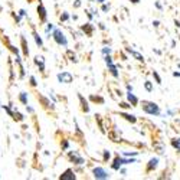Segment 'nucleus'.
<instances>
[{"label":"nucleus","instance_id":"obj_31","mask_svg":"<svg viewBox=\"0 0 180 180\" xmlns=\"http://www.w3.org/2000/svg\"><path fill=\"white\" fill-rule=\"evenodd\" d=\"M29 85H30L32 88H36V85H38V82H36V78H35L33 75H30V76H29Z\"/></svg>","mask_w":180,"mask_h":180},{"label":"nucleus","instance_id":"obj_6","mask_svg":"<svg viewBox=\"0 0 180 180\" xmlns=\"http://www.w3.org/2000/svg\"><path fill=\"white\" fill-rule=\"evenodd\" d=\"M68 160L71 162V163H74V164H76V166H82V164H85V160H84V157L82 156H79V153L78 151H68Z\"/></svg>","mask_w":180,"mask_h":180},{"label":"nucleus","instance_id":"obj_49","mask_svg":"<svg viewBox=\"0 0 180 180\" xmlns=\"http://www.w3.org/2000/svg\"><path fill=\"white\" fill-rule=\"evenodd\" d=\"M97 3H100V5H102V3H105V0H95Z\"/></svg>","mask_w":180,"mask_h":180},{"label":"nucleus","instance_id":"obj_36","mask_svg":"<svg viewBox=\"0 0 180 180\" xmlns=\"http://www.w3.org/2000/svg\"><path fill=\"white\" fill-rule=\"evenodd\" d=\"M12 16H13V20H15L16 23L19 25V23H20V16H19V15H15L13 12H12Z\"/></svg>","mask_w":180,"mask_h":180},{"label":"nucleus","instance_id":"obj_41","mask_svg":"<svg viewBox=\"0 0 180 180\" xmlns=\"http://www.w3.org/2000/svg\"><path fill=\"white\" fill-rule=\"evenodd\" d=\"M101 10H102V12H108V10H109V5H104V3H102Z\"/></svg>","mask_w":180,"mask_h":180},{"label":"nucleus","instance_id":"obj_11","mask_svg":"<svg viewBox=\"0 0 180 180\" xmlns=\"http://www.w3.org/2000/svg\"><path fill=\"white\" fill-rule=\"evenodd\" d=\"M159 159L157 157H151V159L148 160V163H147V166H146V173L148 174V173H151V171H154L157 167H159Z\"/></svg>","mask_w":180,"mask_h":180},{"label":"nucleus","instance_id":"obj_3","mask_svg":"<svg viewBox=\"0 0 180 180\" xmlns=\"http://www.w3.org/2000/svg\"><path fill=\"white\" fill-rule=\"evenodd\" d=\"M35 97H36L38 101H40V105H42V108H43L45 111H48V112H53V111H55V104L51 102L49 98L43 97V95L39 94V92H35Z\"/></svg>","mask_w":180,"mask_h":180},{"label":"nucleus","instance_id":"obj_19","mask_svg":"<svg viewBox=\"0 0 180 180\" xmlns=\"http://www.w3.org/2000/svg\"><path fill=\"white\" fill-rule=\"evenodd\" d=\"M120 117H123L124 120H127L131 124H136L137 123V117L133 115V114H127V112H120Z\"/></svg>","mask_w":180,"mask_h":180},{"label":"nucleus","instance_id":"obj_5","mask_svg":"<svg viewBox=\"0 0 180 180\" xmlns=\"http://www.w3.org/2000/svg\"><path fill=\"white\" fill-rule=\"evenodd\" d=\"M0 39H2V42H3V45H5V48H7V51L12 53V55H19V49L17 48H15L13 45L10 43V39H9V36L6 35V33H3L2 30H0Z\"/></svg>","mask_w":180,"mask_h":180},{"label":"nucleus","instance_id":"obj_14","mask_svg":"<svg viewBox=\"0 0 180 180\" xmlns=\"http://www.w3.org/2000/svg\"><path fill=\"white\" fill-rule=\"evenodd\" d=\"M76 176H75V171L72 169H66L61 176H59V180H75Z\"/></svg>","mask_w":180,"mask_h":180},{"label":"nucleus","instance_id":"obj_38","mask_svg":"<svg viewBox=\"0 0 180 180\" xmlns=\"http://www.w3.org/2000/svg\"><path fill=\"white\" fill-rule=\"evenodd\" d=\"M111 53V48H102V55H109Z\"/></svg>","mask_w":180,"mask_h":180},{"label":"nucleus","instance_id":"obj_43","mask_svg":"<svg viewBox=\"0 0 180 180\" xmlns=\"http://www.w3.org/2000/svg\"><path fill=\"white\" fill-rule=\"evenodd\" d=\"M85 13H86V16H88V19H89V20H91V19L94 17V15H92L91 12H89V10H85Z\"/></svg>","mask_w":180,"mask_h":180},{"label":"nucleus","instance_id":"obj_35","mask_svg":"<svg viewBox=\"0 0 180 180\" xmlns=\"http://www.w3.org/2000/svg\"><path fill=\"white\" fill-rule=\"evenodd\" d=\"M2 108H3V109H5L6 112H7V114H9L10 117H12V114H13V111H12V108H10V107H7V105H2Z\"/></svg>","mask_w":180,"mask_h":180},{"label":"nucleus","instance_id":"obj_42","mask_svg":"<svg viewBox=\"0 0 180 180\" xmlns=\"http://www.w3.org/2000/svg\"><path fill=\"white\" fill-rule=\"evenodd\" d=\"M19 16H20V17H25V16H26L25 9H20V10H19Z\"/></svg>","mask_w":180,"mask_h":180},{"label":"nucleus","instance_id":"obj_8","mask_svg":"<svg viewBox=\"0 0 180 180\" xmlns=\"http://www.w3.org/2000/svg\"><path fill=\"white\" fill-rule=\"evenodd\" d=\"M56 78H58V81H59L61 84H71V82L74 81V75H72L71 72H68V71L59 72V74L56 75Z\"/></svg>","mask_w":180,"mask_h":180},{"label":"nucleus","instance_id":"obj_26","mask_svg":"<svg viewBox=\"0 0 180 180\" xmlns=\"http://www.w3.org/2000/svg\"><path fill=\"white\" fill-rule=\"evenodd\" d=\"M171 146H173V148L174 150H177V151H180V138H171Z\"/></svg>","mask_w":180,"mask_h":180},{"label":"nucleus","instance_id":"obj_46","mask_svg":"<svg viewBox=\"0 0 180 180\" xmlns=\"http://www.w3.org/2000/svg\"><path fill=\"white\" fill-rule=\"evenodd\" d=\"M173 76L174 78H180V72H173Z\"/></svg>","mask_w":180,"mask_h":180},{"label":"nucleus","instance_id":"obj_47","mask_svg":"<svg viewBox=\"0 0 180 180\" xmlns=\"http://www.w3.org/2000/svg\"><path fill=\"white\" fill-rule=\"evenodd\" d=\"M127 91H133V86L130 84H127Z\"/></svg>","mask_w":180,"mask_h":180},{"label":"nucleus","instance_id":"obj_50","mask_svg":"<svg viewBox=\"0 0 180 180\" xmlns=\"http://www.w3.org/2000/svg\"><path fill=\"white\" fill-rule=\"evenodd\" d=\"M100 29H102V30L105 29V26H104V23H100Z\"/></svg>","mask_w":180,"mask_h":180},{"label":"nucleus","instance_id":"obj_51","mask_svg":"<svg viewBox=\"0 0 180 180\" xmlns=\"http://www.w3.org/2000/svg\"><path fill=\"white\" fill-rule=\"evenodd\" d=\"M88 2H95V0H88Z\"/></svg>","mask_w":180,"mask_h":180},{"label":"nucleus","instance_id":"obj_33","mask_svg":"<svg viewBox=\"0 0 180 180\" xmlns=\"http://www.w3.org/2000/svg\"><path fill=\"white\" fill-rule=\"evenodd\" d=\"M104 61H105L107 66H108V65H111V63H114V62H112V58H111V55H104Z\"/></svg>","mask_w":180,"mask_h":180},{"label":"nucleus","instance_id":"obj_7","mask_svg":"<svg viewBox=\"0 0 180 180\" xmlns=\"http://www.w3.org/2000/svg\"><path fill=\"white\" fill-rule=\"evenodd\" d=\"M92 174H94V177L98 179V180L109 179V174H108V171H107L104 167H94V169H92Z\"/></svg>","mask_w":180,"mask_h":180},{"label":"nucleus","instance_id":"obj_48","mask_svg":"<svg viewBox=\"0 0 180 180\" xmlns=\"http://www.w3.org/2000/svg\"><path fill=\"white\" fill-rule=\"evenodd\" d=\"M131 3H134V5H137V3H140V0H130Z\"/></svg>","mask_w":180,"mask_h":180},{"label":"nucleus","instance_id":"obj_22","mask_svg":"<svg viewBox=\"0 0 180 180\" xmlns=\"http://www.w3.org/2000/svg\"><path fill=\"white\" fill-rule=\"evenodd\" d=\"M108 71H109V74L114 76V78H118L120 76V72H118V69H117V66L114 65V63H111V65H108Z\"/></svg>","mask_w":180,"mask_h":180},{"label":"nucleus","instance_id":"obj_30","mask_svg":"<svg viewBox=\"0 0 180 180\" xmlns=\"http://www.w3.org/2000/svg\"><path fill=\"white\" fill-rule=\"evenodd\" d=\"M59 20H61V22H66V20H69V13L62 12V15L59 16Z\"/></svg>","mask_w":180,"mask_h":180},{"label":"nucleus","instance_id":"obj_32","mask_svg":"<svg viewBox=\"0 0 180 180\" xmlns=\"http://www.w3.org/2000/svg\"><path fill=\"white\" fill-rule=\"evenodd\" d=\"M61 148H62V150H68V148H69V141H68V140L61 141Z\"/></svg>","mask_w":180,"mask_h":180},{"label":"nucleus","instance_id":"obj_40","mask_svg":"<svg viewBox=\"0 0 180 180\" xmlns=\"http://www.w3.org/2000/svg\"><path fill=\"white\" fill-rule=\"evenodd\" d=\"M137 154H138V151H131V153L130 151H125L124 153V156H137Z\"/></svg>","mask_w":180,"mask_h":180},{"label":"nucleus","instance_id":"obj_20","mask_svg":"<svg viewBox=\"0 0 180 180\" xmlns=\"http://www.w3.org/2000/svg\"><path fill=\"white\" fill-rule=\"evenodd\" d=\"M12 118H13V121H16V123H22V121L25 120L23 114H20V112H19L17 109H15V111H13V114H12Z\"/></svg>","mask_w":180,"mask_h":180},{"label":"nucleus","instance_id":"obj_13","mask_svg":"<svg viewBox=\"0 0 180 180\" xmlns=\"http://www.w3.org/2000/svg\"><path fill=\"white\" fill-rule=\"evenodd\" d=\"M30 28H32V36H33V39H35V43L38 45V48L43 49V40H42L40 35L38 33V30H36L35 25H32V23H30Z\"/></svg>","mask_w":180,"mask_h":180},{"label":"nucleus","instance_id":"obj_21","mask_svg":"<svg viewBox=\"0 0 180 180\" xmlns=\"http://www.w3.org/2000/svg\"><path fill=\"white\" fill-rule=\"evenodd\" d=\"M127 52H128L130 55H133L138 62H144V56H143L141 53H138V52H136V51H133V49H130V48H127Z\"/></svg>","mask_w":180,"mask_h":180},{"label":"nucleus","instance_id":"obj_29","mask_svg":"<svg viewBox=\"0 0 180 180\" xmlns=\"http://www.w3.org/2000/svg\"><path fill=\"white\" fill-rule=\"evenodd\" d=\"M144 88H146L147 92H151V91H153V82H151V81H146V82H144Z\"/></svg>","mask_w":180,"mask_h":180},{"label":"nucleus","instance_id":"obj_9","mask_svg":"<svg viewBox=\"0 0 180 180\" xmlns=\"http://www.w3.org/2000/svg\"><path fill=\"white\" fill-rule=\"evenodd\" d=\"M20 48H22V55H23V58L28 61V58H29V43H28L25 35H20Z\"/></svg>","mask_w":180,"mask_h":180},{"label":"nucleus","instance_id":"obj_16","mask_svg":"<svg viewBox=\"0 0 180 180\" xmlns=\"http://www.w3.org/2000/svg\"><path fill=\"white\" fill-rule=\"evenodd\" d=\"M81 30H82L86 36L91 38V36H92V33H94V30H95V26L91 23V22H88V23H85V25H82V26H81Z\"/></svg>","mask_w":180,"mask_h":180},{"label":"nucleus","instance_id":"obj_37","mask_svg":"<svg viewBox=\"0 0 180 180\" xmlns=\"http://www.w3.org/2000/svg\"><path fill=\"white\" fill-rule=\"evenodd\" d=\"M53 29H55V25H52V23H48V26H46V33L52 32Z\"/></svg>","mask_w":180,"mask_h":180},{"label":"nucleus","instance_id":"obj_2","mask_svg":"<svg viewBox=\"0 0 180 180\" xmlns=\"http://www.w3.org/2000/svg\"><path fill=\"white\" fill-rule=\"evenodd\" d=\"M52 39L55 40L56 45H59V46H63V48L68 46V39H66L65 33L61 29H58V28H55L52 30Z\"/></svg>","mask_w":180,"mask_h":180},{"label":"nucleus","instance_id":"obj_12","mask_svg":"<svg viewBox=\"0 0 180 180\" xmlns=\"http://www.w3.org/2000/svg\"><path fill=\"white\" fill-rule=\"evenodd\" d=\"M15 63H16L17 69H19V79H23L26 74H25V68H23V63H22L20 55H16V56H15Z\"/></svg>","mask_w":180,"mask_h":180},{"label":"nucleus","instance_id":"obj_18","mask_svg":"<svg viewBox=\"0 0 180 180\" xmlns=\"http://www.w3.org/2000/svg\"><path fill=\"white\" fill-rule=\"evenodd\" d=\"M127 101L130 102V105H131V107H137V105H138V102H140V100L133 94V91H127Z\"/></svg>","mask_w":180,"mask_h":180},{"label":"nucleus","instance_id":"obj_27","mask_svg":"<svg viewBox=\"0 0 180 180\" xmlns=\"http://www.w3.org/2000/svg\"><path fill=\"white\" fill-rule=\"evenodd\" d=\"M151 75H153V78H154V81H156V84H157V85H162V78H160L159 72H157V71H153V72H151Z\"/></svg>","mask_w":180,"mask_h":180},{"label":"nucleus","instance_id":"obj_1","mask_svg":"<svg viewBox=\"0 0 180 180\" xmlns=\"http://www.w3.org/2000/svg\"><path fill=\"white\" fill-rule=\"evenodd\" d=\"M140 104V107H141V109L146 112V114H148V115H160L162 114V109H160V107L157 105L156 102H153V101H147V100H143V101H140L138 102Z\"/></svg>","mask_w":180,"mask_h":180},{"label":"nucleus","instance_id":"obj_34","mask_svg":"<svg viewBox=\"0 0 180 180\" xmlns=\"http://www.w3.org/2000/svg\"><path fill=\"white\" fill-rule=\"evenodd\" d=\"M120 108H123V109H130L131 105H130L128 101H127V102H120Z\"/></svg>","mask_w":180,"mask_h":180},{"label":"nucleus","instance_id":"obj_10","mask_svg":"<svg viewBox=\"0 0 180 180\" xmlns=\"http://www.w3.org/2000/svg\"><path fill=\"white\" fill-rule=\"evenodd\" d=\"M33 63L36 65V68L39 69V72L45 75V58L42 55H36L33 58Z\"/></svg>","mask_w":180,"mask_h":180},{"label":"nucleus","instance_id":"obj_28","mask_svg":"<svg viewBox=\"0 0 180 180\" xmlns=\"http://www.w3.org/2000/svg\"><path fill=\"white\" fill-rule=\"evenodd\" d=\"M109 159H111V153L108 151V150H104L102 151V162H109Z\"/></svg>","mask_w":180,"mask_h":180},{"label":"nucleus","instance_id":"obj_39","mask_svg":"<svg viewBox=\"0 0 180 180\" xmlns=\"http://www.w3.org/2000/svg\"><path fill=\"white\" fill-rule=\"evenodd\" d=\"M25 107H26V111L29 112V114H35V109L32 107H29V105H25Z\"/></svg>","mask_w":180,"mask_h":180},{"label":"nucleus","instance_id":"obj_45","mask_svg":"<svg viewBox=\"0 0 180 180\" xmlns=\"http://www.w3.org/2000/svg\"><path fill=\"white\" fill-rule=\"evenodd\" d=\"M153 25H154V28H159V25H160V22H159V20H154V22H153Z\"/></svg>","mask_w":180,"mask_h":180},{"label":"nucleus","instance_id":"obj_44","mask_svg":"<svg viewBox=\"0 0 180 180\" xmlns=\"http://www.w3.org/2000/svg\"><path fill=\"white\" fill-rule=\"evenodd\" d=\"M79 6H81V0H75V3H74V7H75V9H78Z\"/></svg>","mask_w":180,"mask_h":180},{"label":"nucleus","instance_id":"obj_24","mask_svg":"<svg viewBox=\"0 0 180 180\" xmlns=\"http://www.w3.org/2000/svg\"><path fill=\"white\" fill-rule=\"evenodd\" d=\"M66 58H68L69 59V62H74V63H76L78 62V59H76V55L74 53V51H71V49H68V51H66Z\"/></svg>","mask_w":180,"mask_h":180},{"label":"nucleus","instance_id":"obj_15","mask_svg":"<svg viewBox=\"0 0 180 180\" xmlns=\"http://www.w3.org/2000/svg\"><path fill=\"white\" fill-rule=\"evenodd\" d=\"M78 100H79L81 111L84 112V114H88L89 112V102H88V100H85L84 95H81V94H78Z\"/></svg>","mask_w":180,"mask_h":180},{"label":"nucleus","instance_id":"obj_17","mask_svg":"<svg viewBox=\"0 0 180 180\" xmlns=\"http://www.w3.org/2000/svg\"><path fill=\"white\" fill-rule=\"evenodd\" d=\"M121 166H123V157L120 154H117L114 157V160H112V163H111V169L115 170V171H118L121 169Z\"/></svg>","mask_w":180,"mask_h":180},{"label":"nucleus","instance_id":"obj_23","mask_svg":"<svg viewBox=\"0 0 180 180\" xmlns=\"http://www.w3.org/2000/svg\"><path fill=\"white\" fill-rule=\"evenodd\" d=\"M89 101H91V102H95V104H100V105H102V104L105 102L104 97H100V95H91V97H89Z\"/></svg>","mask_w":180,"mask_h":180},{"label":"nucleus","instance_id":"obj_4","mask_svg":"<svg viewBox=\"0 0 180 180\" xmlns=\"http://www.w3.org/2000/svg\"><path fill=\"white\" fill-rule=\"evenodd\" d=\"M38 2H39V5L36 7V12H38V17H39V25L43 26L48 20V12H46V7L43 6L42 0H38Z\"/></svg>","mask_w":180,"mask_h":180},{"label":"nucleus","instance_id":"obj_25","mask_svg":"<svg viewBox=\"0 0 180 180\" xmlns=\"http://www.w3.org/2000/svg\"><path fill=\"white\" fill-rule=\"evenodd\" d=\"M19 101L23 104V105H28V92L22 91V92L19 94Z\"/></svg>","mask_w":180,"mask_h":180}]
</instances>
